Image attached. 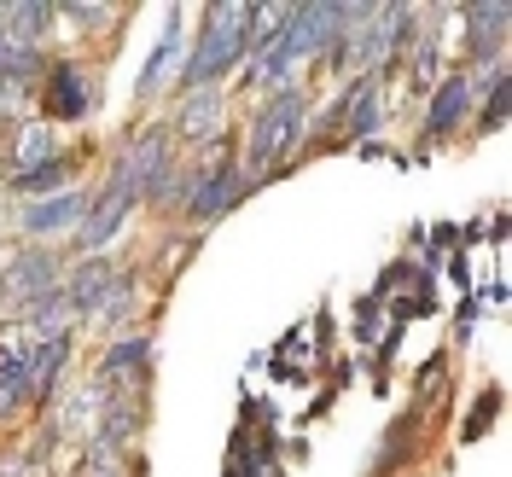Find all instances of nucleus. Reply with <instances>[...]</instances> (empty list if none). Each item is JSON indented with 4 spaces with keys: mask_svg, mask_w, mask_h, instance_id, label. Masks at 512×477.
Here are the masks:
<instances>
[{
    "mask_svg": "<svg viewBox=\"0 0 512 477\" xmlns=\"http://www.w3.org/2000/svg\"><path fill=\"white\" fill-rule=\"evenodd\" d=\"M251 30H256V6L251 0H216L204 6L192 53L175 64V99L198 94V88H222L239 64H251Z\"/></svg>",
    "mask_w": 512,
    "mask_h": 477,
    "instance_id": "1",
    "label": "nucleus"
},
{
    "mask_svg": "<svg viewBox=\"0 0 512 477\" xmlns=\"http://www.w3.org/2000/svg\"><path fill=\"white\" fill-rule=\"evenodd\" d=\"M123 204H181V158H175V134L169 123H146L134 128L117 158L105 169V187Z\"/></svg>",
    "mask_w": 512,
    "mask_h": 477,
    "instance_id": "2",
    "label": "nucleus"
},
{
    "mask_svg": "<svg viewBox=\"0 0 512 477\" xmlns=\"http://www.w3.org/2000/svg\"><path fill=\"white\" fill-rule=\"evenodd\" d=\"M303 128H309V88L303 82H286V88H274V94H262V105L251 111V128H245V181L251 192L291 158V152H303Z\"/></svg>",
    "mask_w": 512,
    "mask_h": 477,
    "instance_id": "3",
    "label": "nucleus"
},
{
    "mask_svg": "<svg viewBox=\"0 0 512 477\" xmlns=\"http://www.w3.org/2000/svg\"><path fill=\"white\" fill-rule=\"evenodd\" d=\"M105 82H94L88 59H47L41 70V123H82L88 111L99 105Z\"/></svg>",
    "mask_w": 512,
    "mask_h": 477,
    "instance_id": "4",
    "label": "nucleus"
},
{
    "mask_svg": "<svg viewBox=\"0 0 512 477\" xmlns=\"http://www.w3.org/2000/svg\"><path fill=\"white\" fill-rule=\"evenodd\" d=\"M64 268H70V251H53V245H30V251H12L6 268H0V303L18 315L30 309L35 297H47L53 286H64Z\"/></svg>",
    "mask_w": 512,
    "mask_h": 477,
    "instance_id": "5",
    "label": "nucleus"
},
{
    "mask_svg": "<svg viewBox=\"0 0 512 477\" xmlns=\"http://www.w3.org/2000/svg\"><path fill=\"white\" fill-rule=\"evenodd\" d=\"M88 204H94V192H88V187L53 192V198H30V204H18L12 227H18L30 245H47V239L76 233V227H82V216H88Z\"/></svg>",
    "mask_w": 512,
    "mask_h": 477,
    "instance_id": "6",
    "label": "nucleus"
},
{
    "mask_svg": "<svg viewBox=\"0 0 512 477\" xmlns=\"http://www.w3.org/2000/svg\"><path fill=\"white\" fill-rule=\"evenodd\" d=\"M332 105H338V140L379 134L384 117H390V70H379V76H350L344 94L332 99Z\"/></svg>",
    "mask_w": 512,
    "mask_h": 477,
    "instance_id": "7",
    "label": "nucleus"
},
{
    "mask_svg": "<svg viewBox=\"0 0 512 477\" xmlns=\"http://www.w3.org/2000/svg\"><path fill=\"white\" fill-rule=\"evenodd\" d=\"M472 82H466V70H448V76H437L431 82V99H425V123H419V152L425 146H443V140H454L460 128H466V117H472Z\"/></svg>",
    "mask_w": 512,
    "mask_h": 477,
    "instance_id": "8",
    "label": "nucleus"
},
{
    "mask_svg": "<svg viewBox=\"0 0 512 477\" xmlns=\"http://www.w3.org/2000/svg\"><path fill=\"white\" fill-rule=\"evenodd\" d=\"M169 134L187 140L192 152H210V146L233 140V134H227V94L222 88H198V94H187L181 111H175V123H169Z\"/></svg>",
    "mask_w": 512,
    "mask_h": 477,
    "instance_id": "9",
    "label": "nucleus"
},
{
    "mask_svg": "<svg viewBox=\"0 0 512 477\" xmlns=\"http://www.w3.org/2000/svg\"><path fill=\"white\" fill-rule=\"evenodd\" d=\"M460 30H466V59L472 70L489 59H507V35H512V6L507 0H478L460 6Z\"/></svg>",
    "mask_w": 512,
    "mask_h": 477,
    "instance_id": "10",
    "label": "nucleus"
},
{
    "mask_svg": "<svg viewBox=\"0 0 512 477\" xmlns=\"http://www.w3.org/2000/svg\"><path fill=\"white\" fill-rule=\"evenodd\" d=\"M53 158H64L59 128H53V123H41V117H24V123L12 128V140H6L0 175H6V181H18V175H35V169H47Z\"/></svg>",
    "mask_w": 512,
    "mask_h": 477,
    "instance_id": "11",
    "label": "nucleus"
},
{
    "mask_svg": "<svg viewBox=\"0 0 512 477\" xmlns=\"http://www.w3.org/2000/svg\"><path fill=\"white\" fill-rule=\"evenodd\" d=\"M123 268H117V256H76L70 268H64V303H70V315L76 320H94L99 303H105V291H111V280H117Z\"/></svg>",
    "mask_w": 512,
    "mask_h": 477,
    "instance_id": "12",
    "label": "nucleus"
},
{
    "mask_svg": "<svg viewBox=\"0 0 512 477\" xmlns=\"http://www.w3.org/2000/svg\"><path fill=\"white\" fill-rule=\"evenodd\" d=\"M128 216H134V204L111 198V192H94V204H88L82 227L70 233V245H76V251H70V262H76V256H99L105 245H111V239H117V227H123Z\"/></svg>",
    "mask_w": 512,
    "mask_h": 477,
    "instance_id": "13",
    "label": "nucleus"
},
{
    "mask_svg": "<svg viewBox=\"0 0 512 477\" xmlns=\"http://www.w3.org/2000/svg\"><path fill=\"white\" fill-rule=\"evenodd\" d=\"M181 6H169V18H163V35H158V47H152V59L140 64V76H134V105H146V99H158L163 88V76L175 70V59H181Z\"/></svg>",
    "mask_w": 512,
    "mask_h": 477,
    "instance_id": "14",
    "label": "nucleus"
},
{
    "mask_svg": "<svg viewBox=\"0 0 512 477\" xmlns=\"http://www.w3.org/2000/svg\"><path fill=\"white\" fill-rule=\"evenodd\" d=\"M70 355H76V332H59V338H41L35 344V361H30V402H53L59 396V379L64 367H70Z\"/></svg>",
    "mask_w": 512,
    "mask_h": 477,
    "instance_id": "15",
    "label": "nucleus"
},
{
    "mask_svg": "<svg viewBox=\"0 0 512 477\" xmlns=\"http://www.w3.org/2000/svg\"><path fill=\"white\" fill-rule=\"evenodd\" d=\"M59 24V0H6L0 6V30L12 35L18 47H41Z\"/></svg>",
    "mask_w": 512,
    "mask_h": 477,
    "instance_id": "16",
    "label": "nucleus"
},
{
    "mask_svg": "<svg viewBox=\"0 0 512 477\" xmlns=\"http://www.w3.org/2000/svg\"><path fill=\"white\" fill-rule=\"evenodd\" d=\"M152 373V332H123L111 350L99 355V367H94V384H117V379H146Z\"/></svg>",
    "mask_w": 512,
    "mask_h": 477,
    "instance_id": "17",
    "label": "nucleus"
},
{
    "mask_svg": "<svg viewBox=\"0 0 512 477\" xmlns=\"http://www.w3.org/2000/svg\"><path fill=\"white\" fill-rule=\"evenodd\" d=\"M76 169H82V152H64V158H53L47 169L18 175V181H6V187L24 192V198H53V192H70V187H76Z\"/></svg>",
    "mask_w": 512,
    "mask_h": 477,
    "instance_id": "18",
    "label": "nucleus"
},
{
    "mask_svg": "<svg viewBox=\"0 0 512 477\" xmlns=\"http://www.w3.org/2000/svg\"><path fill=\"white\" fill-rule=\"evenodd\" d=\"M41 70H47V47H18L12 35L0 30V82H24V88H35Z\"/></svg>",
    "mask_w": 512,
    "mask_h": 477,
    "instance_id": "19",
    "label": "nucleus"
},
{
    "mask_svg": "<svg viewBox=\"0 0 512 477\" xmlns=\"http://www.w3.org/2000/svg\"><path fill=\"white\" fill-rule=\"evenodd\" d=\"M134 303H140V297H134V268H123V274H117V280H111V291H105V303H99V326H123L128 315H134Z\"/></svg>",
    "mask_w": 512,
    "mask_h": 477,
    "instance_id": "20",
    "label": "nucleus"
},
{
    "mask_svg": "<svg viewBox=\"0 0 512 477\" xmlns=\"http://www.w3.org/2000/svg\"><path fill=\"white\" fill-rule=\"evenodd\" d=\"M472 111H483L478 123H472V134H495V128H507V111H512V99H507V88H489V94L472 105Z\"/></svg>",
    "mask_w": 512,
    "mask_h": 477,
    "instance_id": "21",
    "label": "nucleus"
},
{
    "mask_svg": "<svg viewBox=\"0 0 512 477\" xmlns=\"http://www.w3.org/2000/svg\"><path fill=\"white\" fill-rule=\"evenodd\" d=\"M59 18H76L82 30H105L117 18V6H94V0H59Z\"/></svg>",
    "mask_w": 512,
    "mask_h": 477,
    "instance_id": "22",
    "label": "nucleus"
},
{
    "mask_svg": "<svg viewBox=\"0 0 512 477\" xmlns=\"http://www.w3.org/2000/svg\"><path fill=\"white\" fill-rule=\"evenodd\" d=\"M495 414H501V390L489 384V390H483V396H478V414H466V443H478L483 431L495 425Z\"/></svg>",
    "mask_w": 512,
    "mask_h": 477,
    "instance_id": "23",
    "label": "nucleus"
},
{
    "mask_svg": "<svg viewBox=\"0 0 512 477\" xmlns=\"http://www.w3.org/2000/svg\"><path fill=\"white\" fill-rule=\"evenodd\" d=\"M30 94H35V88H24V82H0V123H24Z\"/></svg>",
    "mask_w": 512,
    "mask_h": 477,
    "instance_id": "24",
    "label": "nucleus"
}]
</instances>
